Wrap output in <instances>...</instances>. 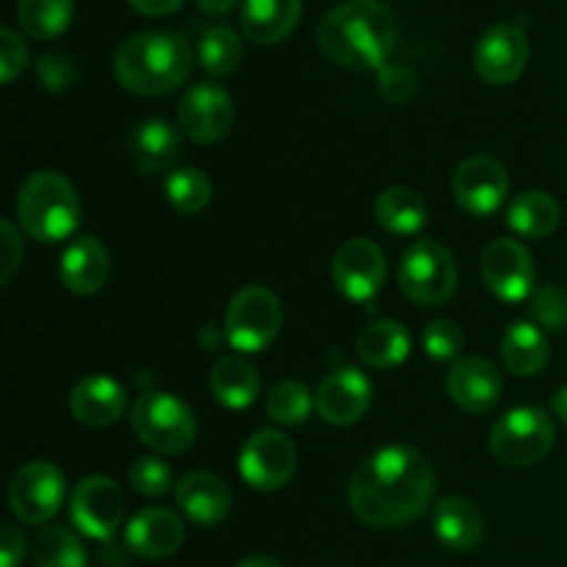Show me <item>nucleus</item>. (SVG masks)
Listing matches in <instances>:
<instances>
[{
	"mask_svg": "<svg viewBox=\"0 0 567 567\" xmlns=\"http://www.w3.org/2000/svg\"><path fill=\"white\" fill-rule=\"evenodd\" d=\"M529 64V39L515 22H498L480 37L474 48L476 75L491 86L518 81Z\"/></svg>",
	"mask_w": 567,
	"mask_h": 567,
	"instance_id": "13",
	"label": "nucleus"
},
{
	"mask_svg": "<svg viewBox=\"0 0 567 567\" xmlns=\"http://www.w3.org/2000/svg\"><path fill=\"white\" fill-rule=\"evenodd\" d=\"M551 358V343L546 332L532 321H518L504 332L502 360L515 377H535L540 374Z\"/></svg>",
	"mask_w": 567,
	"mask_h": 567,
	"instance_id": "27",
	"label": "nucleus"
},
{
	"mask_svg": "<svg viewBox=\"0 0 567 567\" xmlns=\"http://www.w3.org/2000/svg\"><path fill=\"white\" fill-rule=\"evenodd\" d=\"M482 280L502 302H524L535 293V260L520 241L496 238L482 252Z\"/></svg>",
	"mask_w": 567,
	"mask_h": 567,
	"instance_id": "14",
	"label": "nucleus"
},
{
	"mask_svg": "<svg viewBox=\"0 0 567 567\" xmlns=\"http://www.w3.org/2000/svg\"><path fill=\"white\" fill-rule=\"evenodd\" d=\"M25 557V537L17 526L6 524L0 532V567H17Z\"/></svg>",
	"mask_w": 567,
	"mask_h": 567,
	"instance_id": "43",
	"label": "nucleus"
},
{
	"mask_svg": "<svg viewBox=\"0 0 567 567\" xmlns=\"http://www.w3.org/2000/svg\"><path fill=\"white\" fill-rule=\"evenodd\" d=\"M28 64V48L14 28H0V81L11 83Z\"/></svg>",
	"mask_w": 567,
	"mask_h": 567,
	"instance_id": "41",
	"label": "nucleus"
},
{
	"mask_svg": "<svg viewBox=\"0 0 567 567\" xmlns=\"http://www.w3.org/2000/svg\"><path fill=\"white\" fill-rule=\"evenodd\" d=\"M186 0H127L133 11L144 17H166V14H175Z\"/></svg>",
	"mask_w": 567,
	"mask_h": 567,
	"instance_id": "44",
	"label": "nucleus"
},
{
	"mask_svg": "<svg viewBox=\"0 0 567 567\" xmlns=\"http://www.w3.org/2000/svg\"><path fill=\"white\" fill-rule=\"evenodd\" d=\"M529 313L537 321V327H546L554 332L567 330V291L557 286L537 288L532 293Z\"/></svg>",
	"mask_w": 567,
	"mask_h": 567,
	"instance_id": "37",
	"label": "nucleus"
},
{
	"mask_svg": "<svg viewBox=\"0 0 567 567\" xmlns=\"http://www.w3.org/2000/svg\"><path fill=\"white\" fill-rule=\"evenodd\" d=\"M435 496V471L408 443L377 449L349 480V507L371 529H399L426 513Z\"/></svg>",
	"mask_w": 567,
	"mask_h": 567,
	"instance_id": "1",
	"label": "nucleus"
},
{
	"mask_svg": "<svg viewBox=\"0 0 567 567\" xmlns=\"http://www.w3.org/2000/svg\"><path fill=\"white\" fill-rule=\"evenodd\" d=\"M509 230L520 238H546L559 225V203L546 192H524L507 208Z\"/></svg>",
	"mask_w": 567,
	"mask_h": 567,
	"instance_id": "30",
	"label": "nucleus"
},
{
	"mask_svg": "<svg viewBox=\"0 0 567 567\" xmlns=\"http://www.w3.org/2000/svg\"><path fill=\"white\" fill-rule=\"evenodd\" d=\"M238 3H241V0H197L199 9L208 11V14H227V11L236 9Z\"/></svg>",
	"mask_w": 567,
	"mask_h": 567,
	"instance_id": "45",
	"label": "nucleus"
},
{
	"mask_svg": "<svg viewBox=\"0 0 567 567\" xmlns=\"http://www.w3.org/2000/svg\"><path fill=\"white\" fill-rule=\"evenodd\" d=\"M78 66L70 55L64 53H44L37 61V81L48 92H66L75 83Z\"/></svg>",
	"mask_w": 567,
	"mask_h": 567,
	"instance_id": "39",
	"label": "nucleus"
},
{
	"mask_svg": "<svg viewBox=\"0 0 567 567\" xmlns=\"http://www.w3.org/2000/svg\"><path fill=\"white\" fill-rule=\"evenodd\" d=\"M127 480H131L133 491L147 498L166 496L172 491V485H175L172 468L158 457H138L131 465V471H127Z\"/></svg>",
	"mask_w": 567,
	"mask_h": 567,
	"instance_id": "36",
	"label": "nucleus"
},
{
	"mask_svg": "<svg viewBox=\"0 0 567 567\" xmlns=\"http://www.w3.org/2000/svg\"><path fill=\"white\" fill-rule=\"evenodd\" d=\"M192 44L175 31H144L127 37L114 55V75L138 97H164L188 81Z\"/></svg>",
	"mask_w": 567,
	"mask_h": 567,
	"instance_id": "3",
	"label": "nucleus"
},
{
	"mask_svg": "<svg viewBox=\"0 0 567 567\" xmlns=\"http://www.w3.org/2000/svg\"><path fill=\"white\" fill-rule=\"evenodd\" d=\"M37 567H86V548L66 526H44L33 540Z\"/></svg>",
	"mask_w": 567,
	"mask_h": 567,
	"instance_id": "33",
	"label": "nucleus"
},
{
	"mask_svg": "<svg viewBox=\"0 0 567 567\" xmlns=\"http://www.w3.org/2000/svg\"><path fill=\"white\" fill-rule=\"evenodd\" d=\"M551 419L540 408H515L504 413L491 430V454L504 465L513 468H526L546 457L554 449Z\"/></svg>",
	"mask_w": 567,
	"mask_h": 567,
	"instance_id": "7",
	"label": "nucleus"
},
{
	"mask_svg": "<svg viewBox=\"0 0 567 567\" xmlns=\"http://www.w3.org/2000/svg\"><path fill=\"white\" fill-rule=\"evenodd\" d=\"M377 89L388 103H408L415 94V75L408 66L385 64L377 70Z\"/></svg>",
	"mask_w": 567,
	"mask_h": 567,
	"instance_id": "40",
	"label": "nucleus"
},
{
	"mask_svg": "<svg viewBox=\"0 0 567 567\" xmlns=\"http://www.w3.org/2000/svg\"><path fill=\"white\" fill-rule=\"evenodd\" d=\"M186 540L183 520L164 507H150L133 515L125 526L127 551L142 559H166Z\"/></svg>",
	"mask_w": 567,
	"mask_h": 567,
	"instance_id": "19",
	"label": "nucleus"
},
{
	"mask_svg": "<svg viewBox=\"0 0 567 567\" xmlns=\"http://www.w3.org/2000/svg\"><path fill=\"white\" fill-rule=\"evenodd\" d=\"M210 391H214L216 402L225 408L244 410L258 399L260 377L247 360L238 354H227V358L216 360L214 374H210Z\"/></svg>",
	"mask_w": 567,
	"mask_h": 567,
	"instance_id": "28",
	"label": "nucleus"
},
{
	"mask_svg": "<svg viewBox=\"0 0 567 567\" xmlns=\"http://www.w3.org/2000/svg\"><path fill=\"white\" fill-rule=\"evenodd\" d=\"M399 25L382 0H347L327 11L319 25V48L347 70H380L396 48Z\"/></svg>",
	"mask_w": 567,
	"mask_h": 567,
	"instance_id": "2",
	"label": "nucleus"
},
{
	"mask_svg": "<svg viewBox=\"0 0 567 567\" xmlns=\"http://www.w3.org/2000/svg\"><path fill=\"white\" fill-rule=\"evenodd\" d=\"M374 388L360 369H338L316 391V413L324 424L352 426L369 413Z\"/></svg>",
	"mask_w": 567,
	"mask_h": 567,
	"instance_id": "17",
	"label": "nucleus"
},
{
	"mask_svg": "<svg viewBox=\"0 0 567 567\" xmlns=\"http://www.w3.org/2000/svg\"><path fill=\"white\" fill-rule=\"evenodd\" d=\"M61 282L78 297H92L105 288L111 277V258L94 236H81L64 249L59 266Z\"/></svg>",
	"mask_w": 567,
	"mask_h": 567,
	"instance_id": "23",
	"label": "nucleus"
},
{
	"mask_svg": "<svg viewBox=\"0 0 567 567\" xmlns=\"http://www.w3.org/2000/svg\"><path fill=\"white\" fill-rule=\"evenodd\" d=\"M302 20V0H244L238 22L249 42L277 44Z\"/></svg>",
	"mask_w": 567,
	"mask_h": 567,
	"instance_id": "25",
	"label": "nucleus"
},
{
	"mask_svg": "<svg viewBox=\"0 0 567 567\" xmlns=\"http://www.w3.org/2000/svg\"><path fill=\"white\" fill-rule=\"evenodd\" d=\"M374 216L393 236H415L426 225V203L408 186H391L377 197Z\"/></svg>",
	"mask_w": 567,
	"mask_h": 567,
	"instance_id": "29",
	"label": "nucleus"
},
{
	"mask_svg": "<svg viewBox=\"0 0 567 567\" xmlns=\"http://www.w3.org/2000/svg\"><path fill=\"white\" fill-rule=\"evenodd\" d=\"M410 349H413V341H410L408 327L391 319L371 321L354 341V352L371 369H396L408 360Z\"/></svg>",
	"mask_w": 567,
	"mask_h": 567,
	"instance_id": "26",
	"label": "nucleus"
},
{
	"mask_svg": "<svg viewBox=\"0 0 567 567\" xmlns=\"http://www.w3.org/2000/svg\"><path fill=\"white\" fill-rule=\"evenodd\" d=\"M125 515V496L109 476H86L70 496V518L81 535L92 540H114Z\"/></svg>",
	"mask_w": 567,
	"mask_h": 567,
	"instance_id": "10",
	"label": "nucleus"
},
{
	"mask_svg": "<svg viewBox=\"0 0 567 567\" xmlns=\"http://www.w3.org/2000/svg\"><path fill=\"white\" fill-rule=\"evenodd\" d=\"M175 498L181 513L199 526H219L230 515L233 496L219 476L208 471H192L181 476L175 487Z\"/></svg>",
	"mask_w": 567,
	"mask_h": 567,
	"instance_id": "20",
	"label": "nucleus"
},
{
	"mask_svg": "<svg viewBox=\"0 0 567 567\" xmlns=\"http://www.w3.org/2000/svg\"><path fill=\"white\" fill-rule=\"evenodd\" d=\"M127 153H131L133 166L144 177L175 172L183 155L181 133L164 120H147L133 127L131 138H127Z\"/></svg>",
	"mask_w": 567,
	"mask_h": 567,
	"instance_id": "22",
	"label": "nucleus"
},
{
	"mask_svg": "<svg viewBox=\"0 0 567 567\" xmlns=\"http://www.w3.org/2000/svg\"><path fill=\"white\" fill-rule=\"evenodd\" d=\"M70 410L83 426L103 430L116 424L127 410V391L116 380L103 374L83 377L70 393Z\"/></svg>",
	"mask_w": 567,
	"mask_h": 567,
	"instance_id": "21",
	"label": "nucleus"
},
{
	"mask_svg": "<svg viewBox=\"0 0 567 567\" xmlns=\"http://www.w3.org/2000/svg\"><path fill=\"white\" fill-rule=\"evenodd\" d=\"M551 408H554V415H557L563 424H567V385L559 388L557 393L551 396Z\"/></svg>",
	"mask_w": 567,
	"mask_h": 567,
	"instance_id": "46",
	"label": "nucleus"
},
{
	"mask_svg": "<svg viewBox=\"0 0 567 567\" xmlns=\"http://www.w3.org/2000/svg\"><path fill=\"white\" fill-rule=\"evenodd\" d=\"M316 408V396L297 380H282L266 396V415L280 426L305 424L310 410Z\"/></svg>",
	"mask_w": 567,
	"mask_h": 567,
	"instance_id": "35",
	"label": "nucleus"
},
{
	"mask_svg": "<svg viewBox=\"0 0 567 567\" xmlns=\"http://www.w3.org/2000/svg\"><path fill=\"white\" fill-rule=\"evenodd\" d=\"M131 426L138 441L158 454H183L197 437V419L183 399L150 391L133 402Z\"/></svg>",
	"mask_w": 567,
	"mask_h": 567,
	"instance_id": "5",
	"label": "nucleus"
},
{
	"mask_svg": "<svg viewBox=\"0 0 567 567\" xmlns=\"http://www.w3.org/2000/svg\"><path fill=\"white\" fill-rule=\"evenodd\" d=\"M399 286L410 302L437 308V305L449 302L457 288V264L441 241L421 238L402 255Z\"/></svg>",
	"mask_w": 567,
	"mask_h": 567,
	"instance_id": "6",
	"label": "nucleus"
},
{
	"mask_svg": "<svg viewBox=\"0 0 567 567\" xmlns=\"http://www.w3.org/2000/svg\"><path fill=\"white\" fill-rule=\"evenodd\" d=\"M297 471V446L277 430H260L238 454V474L252 491L271 493L288 485Z\"/></svg>",
	"mask_w": 567,
	"mask_h": 567,
	"instance_id": "11",
	"label": "nucleus"
},
{
	"mask_svg": "<svg viewBox=\"0 0 567 567\" xmlns=\"http://www.w3.org/2000/svg\"><path fill=\"white\" fill-rule=\"evenodd\" d=\"M17 221L42 244H59L81 225V199L61 172H33L17 192Z\"/></svg>",
	"mask_w": 567,
	"mask_h": 567,
	"instance_id": "4",
	"label": "nucleus"
},
{
	"mask_svg": "<svg viewBox=\"0 0 567 567\" xmlns=\"http://www.w3.org/2000/svg\"><path fill=\"white\" fill-rule=\"evenodd\" d=\"M75 0H17V22L33 39H55L72 25Z\"/></svg>",
	"mask_w": 567,
	"mask_h": 567,
	"instance_id": "31",
	"label": "nucleus"
},
{
	"mask_svg": "<svg viewBox=\"0 0 567 567\" xmlns=\"http://www.w3.org/2000/svg\"><path fill=\"white\" fill-rule=\"evenodd\" d=\"M236 567H282V565L271 557H247V559H241Z\"/></svg>",
	"mask_w": 567,
	"mask_h": 567,
	"instance_id": "47",
	"label": "nucleus"
},
{
	"mask_svg": "<svg viewBox=\"0 0 567 567\" xmlns=\"http://www.w3.org/2000/svg\"><path fill=\"white\" fill-rule=\"evenodd\" d=\"M282 327V305L266 286H247L230 299L225 313V336L236 352L258 354Z\"/></svg>",
	"mask_w": 567,
	"mask_h": 567,
	"instance_id": "8",
	"label": "nucleus"
},
{
	"mask_svg": "<svg viewBox=\"0 0 567 567\" xmlns=\"http://www.w3.org/2000/svg\"><path fill=\"white\" fill-rule=\"evenodd\" d=\"M0 230H3V286H9L22 264V238L9 219H3Z\"/></svg>",
	"mask_w": 567,
	"mask_h": 567,
	"instance_id": "42",
	"label": "nucleus"
},
{
	"mask_svg": "<svg viewBox=\"0 0 567 567\" xmlns=\"http://www.w3.org/2000/svg\"><path fill=\"white\" fill-rule=\"evenodd\" d=\"M421 343H424L426 354L432 360H460V352L465 347V336L454 321L435 319L426 324Z\"/></svg>",
	"mask_w": 567,
	"mask_h": 567,
	"instance_id": "38",
	"label": "nucleus"
},
{
	"mask_svg": "<svg viewBox=\"0 0 567 567\" xmlns=\"http://www.w3.org/2000/svg\"><path fill=\"white\" fill-rule=\"evenodd\" d=\"M385 255L369 238H349L332 260V282L352 302H371L385 282Z\"/></svg>",
	"mask_w": 567,
	"mask_h": 567,
	"instance_id": "16",
	"label": "nucleus"
},
{
	"mask_svg": "<svg viewBox=\"0 0 567 567\" xmlns=\"http://www.w3.org/2000/svg\"><path fill=\"white\" fill-rule=\"evenodd\" d=\"M452 192L465 214L491 216L507 199L509 175L491 155H471L454 169Z\"/></svg>",
	"mask_w": 567,
	"mask_h": 567,
	"instance_id": "15",
	"label": "nucleus"
},
{
	"mask_svg": "<svg viewBox=\"0 0 567 567\" xmlns=\"http://www.w3.org/2000/svg\"><path fill=\"white\" fill-rule=\"evenodd\" d=\"M446 388L449 396H452V402L460 410H465L471 415H482L496 408L498 399H502L504 382L491 360L468 354V358L454 360Z\"/></svg>",
	"mask_w": 567,
	"mask_h": 567,
	"instance_id": "18",
	"label": "nucleus"
},
{
	"mask_svg": "<svg viewBox=\"0 0 567 567\" xmlns=\"http://www.w3.org/2000/svg\"><path fill=\"white\" fill-rule=\"evenodd\" d=\"M164 197L177 214H199L203 208H208L210 197H214V188L210 181L205 177V172L199 169H175L169 172L164 183Z\"/></svg>",
	"mask_w": 567,
	"mask_h": 567,
	"instance_id": "34",
	"label": "nucleus"
},
{
	"mask_svg": "<svg viewBox=\"0 0 567 567\" xmlns=\"http://www.w3.org/2000/svg\"><path fill=\"white\" fill-rule=\"evenodd\" d=\"M66 496V480L59 465L33 460L22 465L9 482V507L22 524L39 526L53 518Z\"/></svg>",
	"mask_w": 567,
	"mask_h": 567,
	"instance_id": "9",
	"label": "nucleus"
},
{
	"mask_svg": "<svg viewBox=\"0 0 567 567\" xmlns=\"http://www.w3.org/2000/svg\"><path fill=\"white\" fill-rule=\"evenodd\" d=\"M199 64L208 75L225 78L241 66L244 61V42L233 28L227 25H214L199 37L197 44Z\"/></svg>",
	"mask_w": 567,
	"mask_h": 567,
	"instance_id": "32",
	"label": "nucleus"
},
{
	"mask_svg": "<svg viewBox=\"0 0 567 567\" xmlns=\"http://www.w3.org/2000/svg\"><path fill=\"white\" fill-rule=\"evenodd\" d=\"M236 109L230 94L216 83H197L186 89L177 103V127L197 144H216L233 131Z\"/></svg>",
	"mask_w": 567,
	"mask_h": 567,
	"instance_id": "12",
	"label": "nucleus"
},
{
	"mask_svg": "<svg viewBox=\"0 0 567 567\" xmlns=\"http://www.w3.org/2000/svg\"><path fill=\"white\" fill-rule=\"evenodd\" d=\"M432 529L435 537L454 554H468L485 540V520L482 513L460 496H446L435 504L432 513Z\"/></svg>",
	"mask_w": 567,
	"mask_h": 567,
	"instance_id": "24",
	"label": "nucleus"
}]
</instances>
